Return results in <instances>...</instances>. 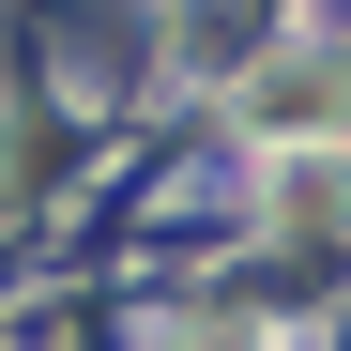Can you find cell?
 Instances as JSON below:
<instances>
[{
  "label": "cell",
  "mask_w": 351,
  "mask_h": 351,
  "mask_svg": "<svg viewBox=\"0 0 351 351\" xmlns=\"http://www.w3.org/2000/svg\"><path fill=\"white\" fill-rule=\"evenodd\" d=\"M229 123H245V138H275V153H306V138H336V123H351V62H321V46H275V62L229 92Z\"/></svg>",
  "instance_id": "cell-1"
}]
</instances>
